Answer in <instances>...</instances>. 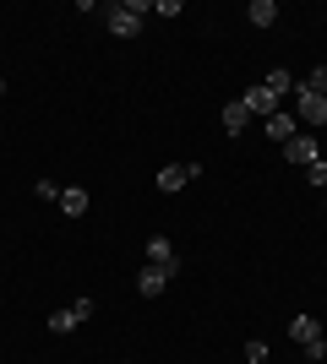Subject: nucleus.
Returning <instances> with one entry per match:
<instances>
[{
    "mask_svg": "<svg viewBox=\"0 0 327 364\" xmlns=\"http://www.w3.org/2000/svg\"><path fill=\"white\" fill-rule=\"evenodd\" d=\"M147 11H153V0H115V6L104 11V22H109V33H115V38H137Z\"/></svg>",
    "mask_w": 327,
    "mask_h": 364,
    "instance_id": "1",
    "label": "nucleus"
},
{
    "mask_svg": "<svg viewBox=\"0 0 327 364\" xmlns=\"http://www.w3.org/2000/svg\"><path fill=\"white\" fill-rule=\"evenodd\" d=\"M295 120L300 125H327V92H316V87H306V82H295Z\"/></svg>",
    "mask_w": 327,
    "mask_h": 364,
    "instance_id": "2",
    "label": "nucleus"
},
{
    "mask_svg": "<svg viewBox=\"0 0 327 364\" xmlns=\"http://www.w3.org/2000/svg\"><path fill=\"white\" fill-rule=\"evenodd\" d=\"M197 174H202V164H164V168H158V191L175 196V191H186Z\"/></svg>",
    "mask_w": 327,
    "mask_h": 364,
    "instance_id": "3",
    "label": "nucleus"
},
{
    "mask_svg": "<svg viewBox=\"0 0 327 364\" xmlns=\"http://www.w3.org/2000/svg\"><path fill=\"white\" fill-rule=\"evenodd\" d=\"M175 272H180V267H153V261H147V267L137 272V294H142V299H158V294L170 289Z\"/></svg>",
    "mask_w": 327,
    "mask_h": 364,
    "instance_id": "4",
    "label": "nucleus"
},
{
    "mask_svg": "<svg viewBox=\"0 0 327 364\" xmlns=\"http://www.w3.org/2000/svg\"><path fill=\"white\" fill-rule=\"evenodd\" d=\"M284 158H289V164H295V168H311L316 158H322V147H316V136H306V131H295V136L284 141Z\"/></svg>",
    "mask_w": 327,
    "mask_h": 364,
    "instance_id": "5",
    "label": "nucleus"
},
{
    "mask_svg": "<svg viewBox=\"0 0 327 364\" xmlns=\"http://www.w3.org/2000/svg\"><path fill=\"white\" fill-rule=\"evenodd\" d=\"M240 98H246V109H251V114H256V120H267V114H279V98H273V92H267L262 87V82H256V87H246V92H240Z\"/></svg>",
    "mask_w": 327,
    "mask_h": 364,
    "instance_id": "6",
    "label": "nucleus"
},
{
    "mask_svg": "<svg viewBox=\"0 0 327 364\" xmlns=\"http://www.w3.org/2000/svg\"><path fill=\"white\" fill-rule=\"evenodd\" d=\"M218 125H224V136H240V131L251 125V109H246V98H234V104H224Z\"/></svg>",
    "mask_w": 327,
    "mask_h": 364,
    "instance_id": "7",
    "label": "nucleus"
},
{
    "mask_svg": "<svg viewBox=\"0 0 327 364\" xmlns=\"http://www.w3.org/2000/svg\"><path fill=\"white\" fill-rule=\"evenodd\" d=\"M289 337H295V343H300V348H311V343H322V321H316V316H295V321H289Z\"/></svg>",
    "mask_w": 327,
    "mask_h": 364,
    "instance_id": "8",
    "label": "nucleus"
},
{
    "mask_svg": "<svg viewBox=\"0 0 327 364\" xmlns=\"http://www.w3.org/2000/svg\"><path fill=\"white\" fill-rule=\"evenodd\" d=\"M262 131H267V141H279V147H284V141L295 136V114L279 109V114H267V120H262Z\"/></svg>",
    "mask_w": 327,
    "mask_h": 364,
    "instance_id": "9",
    "label": "nucleus"
},
{
    "mask_svg": "<svg viewBox=\"0 0 327 364\" xmlns=\"http://www.w3.org/2000/svg\"><path fill=\"white\" fill-rule=\"evenodd\" d=\"M88 207H93V196H88L82 185H66V191H61V213H66V218H82Z\"/></svg>",
    "mask_w": 327,
    "mask_h": 364,
    "instance_id": "10",
    "label": "nucleus"
},
{
    "mask_svg": "<svg viewBox=\"0 0 327 364\" xmlns=\"http://www.w3.org/2000/svg\"><path fill=\"white\" fill-rule=\"evenodd\" d=\"M262 87H267V92H273V98H279V104H284V98L295 92V71H284V65H273V71L262 76Z\"/></svg>",
    "mask_w": 327,
    "mask_h": 364,
    "instance_id": "11",
    "label": "nucleus"
},
{
    "mask_svg": "<svg viewBox=\"0 0 327 364\" xmlns=\"http://www.w3.org/2000/svg\"><path fill=\"white\" fill-rule=\"evenodd\" d=\"M246 16H251V28H273L279 22V0H251Z\"/></svg>",
    "mask_w": 327,
    "mask_h": 364,
    "instance_id": "12",
    "label": "nucleus"
},
{
    "mask_svg": "<svg viewBox=\"0 0 327 364\" xmlns=\"http://www.w3.org/2000/svg\"><path fill=\"white\" fill-rule=\"evenodd\" d=\"M147 261H153V267H180V261H175V245L164 240V234H153V240H147Z\"/></svg>",
    "mask_w": 327,
    "mask_h": 364,
    "instance_id": "13",
    "label": "nucleus"
},
{
    "mask_svg": "<svg viewBox=\"0 0 327 364\" xmlns=\"http://www.w3.org/2000/svg\"><path fill=\"white\" fill-rule=\"evenodd\" d=\"M82 321H77V310H71V304H66V310H55V316H49V332L55 337H66V332H77Z\"/></svg>",
    "mask_w": 327,
    "mask_h": 364,
    "instance_id": "14",
    "label": "nucleus"
},
{
    "mask_svg": "<svg viewBox=\"0 0 327 364\" xmlns=\"http://www.w3.org/2000/svg\"><path fill=\"white\" fill-rule=\"evenodd\" d=\"M61 191L66 185H55V180H33V196L38 201H61Z\"/></svg>",
    "mask_w": 327,
    "mask_h": 364,
    "instance_id": "15",
    "label": "nucleus"
},
{
    "mask_svg": "<svg viewBox=\"0 0 327 364\" xmlns=\"http://www.w3.org/2000/svg\"><path fill=\"white\" fill-rule=\"evenodd\" d=\"M186 11V0H153V16H180Z\"/></svg>",
    "mask_w": 327,
    "mask_h": 364,
    "instance_id": "16",
    "label": "nucleus"
},
{
    "mask_svg": "<svg viewBox=\"0 0 327 364\" xmlns=\"http://www.w3.org/2000/svg\"><path fill=\"white\" fill-rule=\"evenodd\" d=\"M246 359L251 364H267V343H262V337H251V343H246Z\"/></svg>",
    "mask_w": 327,
    "mask_h": 364,
    "instance_id": "17",
    "label": "nucleus"
},
{
    "mask_svg": "<svg viewBox=\"0 0 327 364\" xmlns=\"http://www.w3.org/2000/svg\"><path fill=\"white\" fill-rule=\"evenodd\" d=\"M300 82H306V87H316V92H327V65H316V71L300 76Z\"/></svg>",
    "mask_w": 327,
    "mask_h": 364,
    "instance_id": "18",
    "label": "nucleus"
},
{
    "mask_svg": "<svg viewBox=\"0 0 327 364\" xmlns=\"http://www.w3.org/2000/svg\"><path fill=\"white\" fill-rule=\"evenodd\" d=\"M306 180H311V185H327V158H316V164L306 168Z\"/></svg>",
    "mask_w": 327,
    "mask_h": 364,
    "instance_id": "19",
    "label": "nucleus"
},
{
    "mask_svg": "<svg viewBox=\"0 0 327 364\" xmlns=\"http://www.w3.org/2000/svg\"><path fill=\"white\" fill-rule=\"evenodd\" d=\"M306 359H311V364H327V337H322V343H311V348H306Z\"/></svg>",
    "mask_w": 327,
    "mask_h": 364,
    "instance_id": "20",
    "label": "nucleus"
},
{
    "mask_svg": "<svg viewBox=\"0 0 327 364\" xmlns=\"http://www.w3.org/2000/svg\"><path fill=\"white\" fill-rule=\"evenodd\" d=\"M0 92H6V76H0Z\"/></svg>",
    "mask_w": 327,
    "mask_h": 364,
    "instance_id": "21",
    "label": "nucleus"
}]
</instances>
